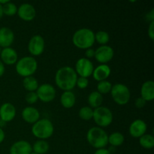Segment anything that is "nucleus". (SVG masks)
<instances>
[{"label": "nucleus", "instance_id": "nucleus-1", "mask_svg": "<svg viewBox=\"0 0 154 154\" xmlns=\"http://www.w3.org/2000/svg\"><path fill=\"white\" fill-rule=\"evenodd\" d=\"M78 75L73 68L64 66L57 70L55 75V83L57 87L64 91H72L76 86Z\"/></svg>", "mask_w": 154, "mask_h": 154}, {"label": "nucleus", "instance_id": "nucleus-2", "mask_svg": "<svg viewBox=\"0 0 154 154\" xmlns=\"http://www.w3.org/2000/svg\"><path fill=\"white\" fill-rule=\"evenodd\" d=\"M72 42L76 48L87 50L91 48L95 42V33L88 28L76 30L72 36Z\"/></svg>", "mask_w": 154, "mask_h": 154}, {"label": "nucleus", "instance_id": "nucleus-3", "mask_svg": "<svg viewBox=\"0 0 154 154\" xmlns=\"http://www.w3.org/2000/svg\"><path fill=\"white\" fill-rule=\"evenodd\" d=\"M87 140L94 148H105L108 144V135L103 129L94 126L90 128L87 132Z\"/></svg>", "mask_w": 154, "mask_h": 154}, {"label": "nucleus", "instance_id": "nucleus-4", "mask_svg": "<svg viewBox=\"0 0 154 154\" xmlns=\"http://www.w3.org/2000/svg\"><path fill=\"white\" fill-rule=\"evenodd\" d=\"M54 132V124L48 119H39L32 126V133L39 140H46L51 138Z\"/></svg>", "mask_w": 154, "mask_h": 154}, {"label": "nucleus", "instance_id": "nucleus-5", "mask_svg": "<svg viewBox=\"0 0 154 154\" xmlns=\"http://www.w3.org/2000/svg\"><path fill=\"white\" fill-rule=\"evenodd\" d=\"M37 69V61L34 57H31V56L23 57L18 60L16 63V66H15L17 73L23 78L32 76Z\"/></svg>", "mask_w": 154, "mask_h": 154}, {"label": "nucleus", "instance_id": "nucleus-6", "mask_svg": "<svg viewBox=\"0 0 154 154\" xmlns=\"http://www.w3.org/2000/svg\"><path fill=\"white\" fill-rule=\"evenodd\" d=\"M110 93H111L113 100L119 105H126L130 100V90L128 88L127 86L121 83L113 85Z\"/></svg>", "mask_w": 154, "mask_h": 154}, {"label": "nucleus", "instance_id": "nucleus-7", "mask_svg": "<svg viewBox=\"0 0 154 154\" xmlns=\"http://www.w3.org/2000/svg\"><path fill=\"white\" fill-rule=\"evenodd\" d=\"M93 119L99 127H107L113 121L112 111L107 107L100 106L93 110Z\"/></svg>", "mask_w": 154, "mask_h": 154}, {"label": "nucleus", "instance_id": "nucleus-8", "mask_svg": "<svg viewBox=\"0 0 154 154\" xmlns=\"http://www.w3.org/2000/svg\"><path fill=\"white\" fill-rule=\"evenodd\" d=\"M75 70L77 75H80V77L87 78L90 75H93L94 66L89 59H87L86 57H82V58L78 60V61L75 63Z\"/></svg>", "mask_w": 154, "mask_h": 154}, {"label": "nucleus", "instance_id": "nucleus-9", "mask_svg": "<svg viewBox=\"0 0 154 154\" xmlns=\"http://www.w3.org/2000/svg\"><path fill=\"white\" fill-rule=\"evenodd\" d=\"M36 93H37L38 99L45 103L52 102L56 97L55 88L54 86L48 83L39 85L38 88L36 90Z\"/></svg>", "mask_w": 154, "mask_h": 154}, {"label": "nucleus", "instance_id": "nucleus-10", "mask_svg": "<svg viewBox=\"0 0 154 154\" xmlns=\"http://www.w3.org/2000/svg\"><path fill=\"white\" fill-rule=\"evenodd\" d=\"M45 48V42L40 35H35L30 38L28 43V51L34 57L43 54Z\"/></svg>", "mask_w": 154, "mask_h": 154}, {"label": "nucleus", "instance_id": "nucleus-11", "mask_svg": "<svg viewBox=\"0 0 154 154\" xmlns=\"http://www.w3.org/2000/svg\"><path fill=\"white\" fill-rule=\"evenodd\" d=\"M114 55V49L108 45H102L95 51L94 57L97 62L102 64H106L111 61Z\"/></svg>", "mask_w": 154, "mask_h": 154}, {"label": "nucleus", "instance_id": "nucleus-12", "mask_svg": "<svg viewBox=\"0 0 154 154\" xmlns=\"http://www.w3.org/2000/svg\"><path fill=\"white\" fill-rule=\"evenodd\" d=\"M17 14L23 20L31 21L35 17L36 10L32 5L29 3H23L17 8Z\"/></svg>", "mask_w": 154, "mask_h": 154}, {"label": "nucleus", "instance_id": "nucleus-13", "mask_svg": "<svg viewBox=\"0 0 154 154\" xmlns=\"http://www.w3.org/2000/svg\"><path fill=\"white\" fill-rule=\"evenodd\" d=\"M147 129V123L141 119H137L130 124L129 128V132L131 136L133 138H139L140 137L145 134Z\"/></svg>", "mask_w": 154, "mask_h": 154}, {"label": "nucleus", "instance_id": "nucleus-14", "mask_svg": "<svg viewBox=\"0 0 154 154\" xmlns=\"http://www.w3.org/2000/svg\"><path fill=\"white\" fill-rule=\"evenodd\" d=\"M16 116V108L10 102H5L0 106V119L5 123L12 121Z\"/></svg>", "mask_w": 154, "mask_h": 154}, {"label": "nucleus", "instance_id": "nucleus-15", "mask_svg": "<svg viewBox=\"0 0 154 154\" xmlns=\"http://www.w3.org/2000/svg\"><path fill=\"white\" fill-rule=\"evenodd\" d=\"M14 41V33L8 27L0 28V47L2 48H9Z\"/></svg>", "mask_w": 154, "mask_h": 154}, {"label": "nucleus", "instance_id": "nucleus-16", "mask_svg": "<svg viewBox=\"0 0 154 154\" xmlns=\"http://www.w3.org/2000/svg\"><path fill=\"white\" fill-rule=\"evenodd\" d=\"M0 57H1V61L6 65H14L18 60L17 53L11 47L2 48Z\"/></svg>", "mask_w": 154, "mask_h": 154}, {"label": "nucleus", "instance_id": "nucleus-17", "mask_svg": "<svg viewBox=\"0 0 154 154\" xmlns=\"http://www.w3.org/2000/svg\"><path fill=\"white\" fill-rule=\"evenodd\" d=\"M32 151L31 144L24 140L16 141L10 148V154H30Z\"/></svg>", "mask_w": 154, "mask_h": 154}, {"label": "nucleus", "instance_id": "nucleus-18", "mask_svg": "<svg viewBox=\"0 0 154 154\" xmlns=\"http://www.w3.org/2000/svg\"><path fill=\"white\" fill-rule=\"evenodd\" d=\"M22 118L26 123L34 124L40 119V113L38 110L34 107H26L22 111Z\"/></svg>", "mask_w": 154, "mask_h": 154}, {"label": "nucleus", "instance_id": "nucleus-19", "mask_svg": "<svg viewBox=\"0 0 154 154\" xmlns=\"http://www.w3.org/2000/svg\"><path fill=\"white\" fill-rule=\"evenodd\" d=\"M111 69L109 66L107 64H101L95 68L92 75L96 81L99 82L107 80V78L111 75Z\"/></svg>", "mask_w": 154, "mask_h": 154}, {"label": "nucleus", "instance_id": "nucleus-20", "mask_svg": "<svg viewBox=\"0 0 154 154\" xmlns=\"http://www.w3.org/2000/svg\"><path fill=\"white\" fill-rule=\"evenodd\" d=\"M141 97L146 102H150L154 99V82L147 81L142 84L141 88Z\"/></svg>", "mask_w": 154, "mask_h": 154}, {"label": "nucleus", "instance_id": "nucleus-21", "mask_svg": "<svg viewBox=\"0 0 154 154\" xmlns=\"http://www.w3.org/2000/svg\"><path fill=\"white\" fill-rule=\"evenodd\" d=\"M76 102V97L72 91H64L60 97V103L65 108H72Z\"/></svg>", "mask_w": 154, "mask_h": 154}, {"label": "nucleus", "instance_id": "nucleus-22", "mask_svg": "<svg viewBox=\"0 0 154 154\" xmlns=\"http://www.w3.org/2000/svg\"><path fill=\"white\" fill-rule=\"evenodd\" d=\"M87 102L90 108L95 109V108L102 106L103 97H102V95L98 91H93L89 95L87 98Z\"/></svg>", "mask_w": 154, "mask_h": 154}, {"label": "nucleus", "instance_id": "nucleus-23", "mask_svg": "<svg viewBox=\"0 0 154 154\" xmlns=\"http://www.w3.org/2000/svg\"><path fill=\"white\" fill-rule=\"evenodd\" d=\"M23 86L26 90L28 92H36L38 88V81L35 77L29 76L26 77L23 80Z\"/></svg>", "mask_w": 154, "mask_h": 154}, {"label": "nucleus", "instance_id": "nucleus-24", "mask_svg": "<svg viewBox=\"0 0 154 154\" xmlns=\"http://www.w3.org/2000/svg\"><path fill=\"white\" fill-rule=\"evenodd\" d=\"M50 148L49 144L45 140H38L32 145V150L38 154H45L48 152Z\"/></svg>", "mask_w": 154, "mask_h": 154}, {"label": "nucleus", "instance_id": "nucleus-25", "mask_svg": "<svg viewBox=\"0 0 154 154\" xmlns=\"http://www.w3.org/2000/svg\"><path fill=\"white\" fill-rule=\"evenodd\" d=\"M125 138L124 135L119 132H114L108 135V143L112 147H120L124 143Z\"/></svg>", "mask_w": 154, "mask_h": 154}, {"label": "nucleus", "instance_id": "nucleus-26", "mask_svg": "<svg viewBox=\"0 0 154 154\" xmlns=\"http://www.w3.org/2000/svg\"><path fill=\"white\" fill-rule=\"evenodd\" d=\"M139 144L145 149H152L154 147V137L150 134H144L139 138Z\"/></svg>", "mask_w": 154, "mask_h": 154}, {"label": "nucleus", "instance_id": "nucleus-27", "mask_svg": "<svg viewBox=\"0 0 154 154\" xmlns=\"http://www.w3.org/2000/svg\"><path fill=\"white\" fill-rule=\"evenodd\" d=\"M80 118L82 119L85 121H89L91 119H93V109L90 108V106H84L79 110L78 112Z\"/></svg>", "mask_w": 154, "mask_h": 154}, {"label": "nucleus", "instance_id": "nucleus-28", "mask_svg": "<svg viewBox=\"0 0 154 154\" xmlns=\"http://www.w3.org/2000/svg\"><path fill=\"white\" fill-rule=\"evenodd\" d=\"M110 40V35L107 32L100 30L95 33V42H97L99 45H107Z\"/></svg>", "mask_w": 154, "mask_h": 154}, {"label": "nucleus", "instance_id": "nucleus-29", "mask_svg": "<svg viewBox=\"0 0 154 154\" xmlns=\"http://www.w3.org/2000/svg\"><path fill=\"white\" fill-rule=\"evenodd\" d=\"M111 88H112V84L110 81H99L97 84V90L96 91L99 92L101 94H106L111 92Z\"/></svg>", "mask_w": 154, "mask_h": 154}, {"label": "nucleus", "instance_id": "nucleus-30", "mask_svg": "<svg viewBox=\"0 0 154 154\" xmlns=\"http://www.w3.org/2000/svg\"><path fill=\"white\" fill-rule=\"evenodd\" d=\"M2 8L3 13L7 16H13V15L16 14L17 12V7L14 3L11 2H8V3L5 4L4 5H2Z\"/></svg>", "mask_w": 154, "mask_h": 154}, {"label": "nucleus", "instance_id": "nucleus-31", "mask_svg": "<svg viewBox=\"0 0 154 154\" xmlns=\"http://www.w3.org/2000/svg\"><path fill=\"white\" fill-rule=\"evenodd\" d=\"M26 102L30 105H33V104L36 103L38 100V97L36 93V92H28L26 95Z\"/></svg>", "mask_w": 154, "mask_h": 154}, {"label": "nucleus", "instance_id": "nucleus-32", "mask_svg": "<svg viewBox=\"0 0 154 154\" xmlns=\"http://www.w3.org/2000/svg\"><path fill=\"white\" fill-rule=\"evenodd\" d=\"M89 85V81L88 78H83V77H79L78 78L76 81V86L79 89L84 90L86 89Z\"/></svg>", "mask_w": 154, "mask_h": 154}, {"label": "nucleus", "instance_id": "nucleus-33", "mask_svg": "<svg viewBox=\"0 0 154 154\" xmlns=\"http://www.w3.org/2000/svg\"><path fill=\"white\" fill-rule=\"evenodd\" d=\"M146 101L144 100V99H142V98L140 96V97L137 98L136 99H135V105L136 108H144V106H145L146 105Z\"/></svg>", "mask_w": 154, "mask_h": 154}, {"label": "nucleus", "instance_id": "nucleus-34", "mask_svg": "<svg viewBox=\"0 0 154 154\" xmlns=\"http://www.w3.org/2000/svg\"><path fill=\"white\" fill-rule=\"evenodd\" d=\"M148 36L150 40H154V21L150 22L148 26Z\"/></svg>", "mask_w": 154, "mask_h": 154}, {"label": "nucleus", "instance_id": "nucleus-35", "mask_svg": "<svg viewBox=\"0 0 154 154\" xmlns=\"http://www.w3.org/2000/svg\"><path fill=\"white\" fill-rule=\"evenodd\" d=\"M85 55H86V58L87 59L93 58V57H94L95 56V50H93V48H88V49L86 50Z\"/></svg>", "mask_w": 154, "mask_h": 154}, {"label": "nucleus", "instance_id": "nucleus-36", "mask_svg": "<svg viewBox=\"0 0 154 154\" xmlns=\"http://www.w3.org/2000/svg\"><path fill=\"white\" fill-rule=\"evenodd\" d=\"M146 18H147V20L150 21V22H153L154 21V9H151L150 12H148V14H147L146 15Z\"/></svg>", "mask_w": 154, "mask_h": 154}, {"label": "nucleus", "instance_id": "nucleus-37", "mask_svg": "<svg viewBox=\"0 0 154 154\" xmlns=\"http://www.w3.org/2000/svg\"><path fill=\"white\" fill-rule=\"evenodd\" d=\"M94 154H111L108 151V149L105 148H101V149H97L95 152Z\"/></svg>", "mask_w": 154, "mask_h": 154}, {"label": "nucleus", "instance_id": "nucleus-38", "mask_svg": "<svg viewBox=\"0 0 154 154\" xmlns=\"http://www.w3.org/2000/svg\"><path fill=\"white\" fill-rule=\"evenodd\" d=\"M5 71V65L0 60V78L4 75Z\"/></svg>", "mask_w": 154, "mask_h": 154}, {"label": "nucleus", "instance_id": "nucleus-39", "mask_svg": "<svg viewBox=\"0 0 154 154\" xmlns=\"http://www.w3.org/2000/svg\"><path fill=\"white\" fill-rule=\"evenodd\" d=\"M5 134L4 130L0 128V144L3 142V141L5 140Z\"/></svg>", "mask_w": 154, "mask_h": 154}, {"label": "nucleus", "instance_id": "nucleus-40", "mask_svg": "<svg viewBox=\"0 0 154 154\" xmlns=\"http://www.w3.org/2000/svg\"><path fill=\"white\" fill-rule=\"evenodd\" d=\"M6 123H5V122L3 121L2 119H0V128H1V129H2L3 127H5V126H6Z\"/></svg>", "mask_w": 154, "mask_h": 154}, {"label": "nucleus", "instance_id": "nucleus-41", "mask_svg": "<svg viewBox=\"0 0 154 154\" xmlns=\"http://www.w3.org/2000/svg\"><path fill=\"white\" fill-rule=\"evenodd\" d=\"M3 15H4V13H3V8H2V5H0V19L2 17Z\"/></svg>", "mask_w": 154, "mask_h": 154}, {"label": "nucleus", "instance_id": "nucleus-42", "mask_svg": "<svg viewBox=\"0 0 154 154\" xmlns=\"http://www.w3.org/2000/svg\"><path fill=\"white\" fill-rule=\"evenodd\" d=\"M8 2L10 1H8V0H0V5H4L5 4L8 3Z\"/></svg>", "mask_w": 154, "mask_h": 154}, {"label": "nucleus", "instance_id": "nucleus-43", "mask_svg": "<svg viewBox=\"0 0 154 154\" xmlns=\"http://www.w3.org/2000/svg\"><path fill=\"white\" fill-rule=\"evenodd\" d=\"M30 154H38V153H35V152L32 151V152H31V153H30Z\"/></svg>", "mask_w": 154, "mask_h": 154}, {"label": "nucleus", "instance_id": "nucleus-44", "mask_svg": "<svg viewBox=\"0 0 154 154\" xmlns=\"http://www.w3.org/2000/svg\"><path fill=\"white\" fill-rule=\"evenodd\" d=\"M1 51H2V48L0 47V54H1Z\"/></svg>", "mask_w": 154, "mask_h": 154}]
</instances>
